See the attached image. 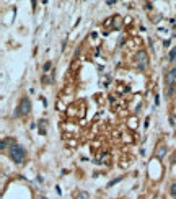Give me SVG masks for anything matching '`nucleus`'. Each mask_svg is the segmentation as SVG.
Returning a JSON list of instances; mask_svg holds the SVG:
<instances>
[{
	"instance_id": "obj_6",
	"label": "nucleus",
	"mask_w": 176,
	"mask_h": 199,
	"mask_svg": "<svg viewBox=\"0 0 176 199\" xmlns=\"http://www.w3.org/2000/svg\"><path fill=\"white\" fill-rule=\"evenodd\" d=\"M121 26H122V18H121V17H114V20H113V28H114V29H121Z\"/></svg>"
},
{
	"instance_id": "obj_8",
	"label": "nucleus",
	"mask_w": 176,
	"mask_h": 199,
	"mask_svg": "<svg viewBox=\"0 0 176 199\" xmlns=\"http://www.w3.org/2000/svg\"><path fill=\"white\" fill-rule=\"evenodd\" d=\"M75 199H88V193L87 191H82V193H78L77 194V198Z\"/></svg>"
},
{
	"instance_id": "obj_5",
	"label": "nucleus",
	"mask_w": 176,
	"mask_h": 199,
	"mask_svg": "<svg viewBox=\"0 0 176 199\" xmlns=\"http://www.w3.org/2000/svg\"><path fill=\"white\" fill-rule=\"evenodd\" d=\"M165 154H166V147L165 145H160L158 149H157V158H160V160H162L163 157H165Z\"/></svg>"
},
{
	"instance_id": "obj_3",
	"label": "nucleus",
	"mask_w": 176,
	"mask_h": 199,
	"mask_svg": "<svg viewBox=\"0 0 176 199\" xmlns=\"http://www.w3.org/2000/svg\"><path fill=\"white\" fill-rule=\"evenodd\" d=\"M18 111H20L21 114H29V111H31V101H29L28 98H23V100H21Z\"/></svg>"
},
{
	"instance_id": "obj_9",
	"label": "nucleus",
	"mask_w": 176,
	"mask_h": 199,
	"mask_svg": "<svg viewBox=\"0 0 176 199\" xmlns=\"http://www.w3.org/2000/svg\"><path fill=\"white\" fill-rule=\"evenodd\" d=\"M176 59V47L171 49V52H170V60H175Z\"/></svg>"
},
{
	"instance_id": "obj_12",
	"label": "nucleus",
	"mask_w": 176,
	"mask_h": 199,
	"mask_svg": "<svg viewBox=\"0 0 176 199\" xmlns=\"http://www.w3.org/2000/svg\"><path fill=\"white\" fill-rule=\"evenodd\" d=\"M5 149H7V140H2V150H5Z\"/></svg>"
},
{
	"instance_id": "obj_11",
	"label": "nucleus",
	"mask_w": 176,
	"mask_h": 199,
	"mask_svg": "<svg viewBox=\"0 0 176 199\" xmlns=\"http://www.w3.org/2000/svg\"><path fill=\"white\" fill-rule=\"evenodd\" d=\"M49 69H51V62H46L44 64V72H47Z\"/></svg>"
},
{
	"instance_id": "obj_7",
	"label": "nucleus",
	"mask_w": 176,
	"mask_h": 199,
	"mask_svg": "<svg viewBox=\"0 0 176 199\" xmlns=\"http://www.w3.org/2000/svg\"><path fill=\"white\" fill-rule=\"evenodd\" d=\"M121 180H122V176H117V178H114V180H111V181L108 183V188H111L113 185H116V183H119Z\"/></svg>"
},
{
	"instance_id": "obj_2",
	"label": "nucleus",
	"mask_w": 176,
	"mask_h": 199,
	"mask_svg": "<svg viewBox=\"0 0 176 199\" xmlns=\"http://www.w3.org/2000/svg\"><path fill=\"white\" fill-rule=\"evenodd\" d=\"M135 64L140 70H145L148 67V54L147 51H139L137 56H135Z\"/></svg>"
},
{
	"instance_id": "obj_10",
	"label": "nucleus",
	"mask_w": 176,
	"mask_h": 199,
	"mask_svg": "<svg viewBox=\"0 0 176 199\" xmlns=\"http://www.w3.org/2000/svg\"><path fill=\"white\" fill-rule=\"evenodd\" d=\"M171 196L176 199V183H175V185H171Z\"/></svg>"
},
{
	"instance_id": "obj_1",
	"label": "nucleus",
	"mask_w": 176,
	"mask_h": 199,
	"mask_svg": "<svg viewBox=\"0 0 176 199\" xmlns=\"http://www.w3.org/2000/svg\"><path fill=\"white\" fill-rule=\"evenodd\" d=\"M10 158L15 162V163H18V165H21L23 162H25V149L21 145H11L10 147Z\"/></svg>"
},
{
	"instance_id": "obj_4",
	"label": "nucleus",
	"mask_w": 176,
	"mask_h": 199,
	"mask_svg": "<svg viewBox=\"0 0 176 199\" xmlns=\"http://www.w3.org/2000/svg\"><path fill=\"white\" fill-rule=\"evenodd\" d=\"M175 80H176V69H171V70H168V72H166L165 82H166V85H170V87H171V85L175 83Z\"/></svg>"
}]
</instances>
